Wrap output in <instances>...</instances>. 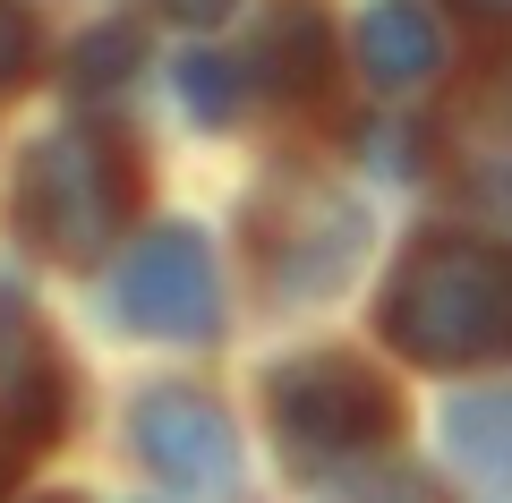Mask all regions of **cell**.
Returning <instances> with one entry per match:
<instances>
[{"mask_svg": "<svg viewBox=\"0 0 512 503\" xmlns=\"http://www.w3.org/2000/svg\"><path fill=\"white\" fill-rule=\"evenodd\" d=\"M384 342L419 367H470L512 350V248L419 239L384 282Z\"/></svg>", "mask_w": 512, "mask_h": 503, "instance_id": "6da1fadb", "label": "cell"}, {"mask_svg": "<svg viewBox=\"0 0 512 503\" xmlns=\"http://www.w3.org/2000/svg\"><path fill=\"white\" fill-rule=\"evenodd\" d=\"M128 197H137L128 145L103 120H69L18 162V239L52 265H94L120 239Z\"/></svg>", "mask_w": 512, "mask_h": 503, "instance_id": "7a4b0ae2", "label": "cell"}, {"mask_svg": "<svg viewBox=\"0 0 512 503\" xmlns=\"http://www.w3.org/2000/svg\"><path fill=\"white\" fill-rule=\"evenodd\" d=\"M265 401H274V435H282V452H291V469L359 461V452H376L384 435L402 427L393 384L367 359H350V350H316V359L274 367Z\"/></svg>", "mask_w": 512, "mask_h": 503, "instance_id": "3957f363", "label": "cell"}, {"mask_svg": "<svg viewBox=\"0 0 512 503\" xmlns=\"http://www.w3.org/2000/svg\"><path fill=\"white\" fill-rule=\"evenodd\" d=\"M111 307L146 342H214L222 324V273L197 222H154L111 273Z\"/></svg>", "mask_w": 512, "mask_h": 503, "instance_id": "277c9868", "label": "cell"}, {"mask_svg": "<svg viewBox=\"0 0 512 503\" xmlns=\"http://www.w3.org/2000/svg\"><path fill=\"white\" fill-rule=\"evenodd\" d=\"M282 197L265 205L256 222V248H265V282L282 299H325V290L350 282L367 248V214L342 197V188H316V180H274Z\"/></svg>", "mask_w": 512, "mask_h": 503, "instance_id": "5b68a950", "label": "cell"}, {"mask_svg": "<svg viewBox=\"0 0 512 503\" xmlns=\"http://www.w3.org/2000/svg\"><path fill=\"white\" fill-rule=\"evenodd\" d=\"M128 444L171 495H231L239 486V435L197 384H154L128 410Z\"/></svg>", "mask_w": 512, "mask_h": 503, "instance_id": "8992f818", "label": "cell"}, {"mask_svg": "<svg viewBox=\"0 0 512 503\" xmlns=\"http://www.w3.org/2000/svg\"><path fill=\"white\" fill-rule=\"evenodd\" d=\"M60 393H69V376H60L52 333H43L26 282L0 273V427H9V444H26V452L52 444L60 435Z\"/></svg>", "mask_w": 512, "mask_h": 503, "instance_id": "52a82bcc", "label": "cell"}, {"mask_svg": "<svg viewBox=\"0 0 512 503\" xmlns=\"http://www.w3.org/2000/svg\"><path fill=\"white\" fill-rule=\"evenodd\" d=\"M350 52H359L367 86H393V94H402V86H427V77H436L444 35H436V18H427L419 0H367Z\"/></svg>", "mask_w": 512, "mask_h": 503, "instance_id": "ba28073f", "label": "cell"}, {"mask_svg": "<svg viewBox=\"0 0 512 503\" xmlns=\"http://www.w3.org/2000/svg\"><path fill=\"white\" fill-rule=\"evenodd\" d=\"M444 452L461 461V478L512 495V384H495V393H461L453 410H444Z\"/></svg>", "mask_w": 512, "mask_h": 503, "instance_id": "9c48e42d", "label": "cell"}, {"mask_svg": "<svg viewBox=\"0 0 512 503\" xmlns=\"http://www.w3.org/2000/svg\"><path fill=\"white\" fill-rule=\"evenodd\" d=\"M248 77L256 94H274V103H299V94L325 86V18L316 9H282L248 52Z\"/></svg>", "mask_w": 512, "mask_h": 503, "instance_id": "30bf717a", "label": "cell"}, {"mask_svg": "<svg viewBox=\"0 0 512 503\" xmlns=\"http://www.w3.org/2000/svg\"><path fill=\"white\" fill-rule=\"evenodd\" d=\"M171 86H180V103L197 111L205 128H231L239 103L256 94V77H248V52H188L180 69H171Z\"/></svg>", "mask_w": 512, "mask_h": 503, "instance_id": "8fae6325", "label": "cell"}, {"mask_svg": "<svg viewBox=\"0 0 512 503\" xmlns=\"http://www.w3.org/2000/svg\"><path fill=\"white\" fill-rule=\"evenodd\" d=\"M128 69H137V26H103V35H86V43H77L69 86H77V94H103V86H120Z\"/></svg>", "mask_w": 512, "mask_h": 503, "instance_id": "7c38bea8", "label": "cell"}, {"mask_svg": "<svg viewBox=\"0 0 512 503\" xmlns=\"http://www.w3.org/2000/svg\"><path fill=\"white\" fill-rule=\"evenodd\" d=\"M26 69H35V18H26L18 0H0V94L18 86Z\"/></svg>", "mask_w": 512, "mask_h": 503, "instance_id": "4fadbf2b", "label": "cell"}, {"mask_svg": "<svg viewBox=\"0 0 512 503\" xmlns=\"http://www.w3.org/2000/svg\"><path fill=\"white\" fill-rule=\"evenodd\" d=\"M325 503H427V495H419V486H410V478H384V469H376V478L325 486Z\"/></svg>", "mask_w": 512, "mask_h": 503, "instance_id": "5bb4252c", "label": "cell"}, {"mask_svg": "<svg viewBox=\"0 0 512 503\" xmlns=\"http://www.w3.org/2000/svg\"><path fill=\"white\" fill-rule=\"evenodd\" d=\"M171 18H188V26H214V18H231L239 0H163Z\"/></svg>", "mask_w": 512, "mask_h": 503, "instance_id": "9a60e30c", "label": "cell"}, {"mask_svg": "<svg viewBox=\"0 0 512 503\" xmlns=\"http://www.w3.org/2000/svg\"><path fill=\"white\" fill-rule=\"evenodd\" d=\"M461 18H478V26H512V0H453Z\"/></svg>", "mask_w": 512, "mask_h": 503, "instance_id": "2e32d148", "label": "cell"}, {"mask_svg": "<svg viewBox=\"0 0 512 503\" xmlns=\"http://www.w3.org/2000/svg\"><path fill=\"white\" fill-rule=\"evenodd\" d=\"M9 452H18V444H9V435H0V486H9Z\"/></svg>", "mask_w": 512, "mask_h": 503, "instance_id": "e0dca14e", "label": "cell"}, {"mask_svg": "<svg viewBox=\"0 0 512 503\" xmlns=\"http://www.w3.org/2000/svg\"><path fill=\"white\" fill-rule=\"evenodd\" d=\"M43 503H69V495H43Z\"/></svg>", "mask_w": 512, "mask_h": 503, "instance_id": "ac0fdd59", "label": "cell"}]
</instances>
